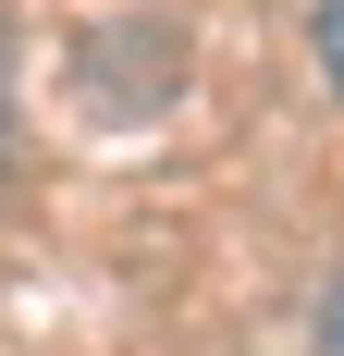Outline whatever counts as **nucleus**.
Segmentation results:
<instances>
[{
	"mask_svg": "<svg viewBox=\"0 0 344 356\" xmlns=\"http://www.w3.org/2000/svg\"><path fill=\"white\" fill-rule=\"evenodd\" d=\"M320 74L344 86V0H320Z\"/></svg>",
	"mask_w": 344,
	"mask_h": 356,
	"instance_id": "f257e3e1",
	"label": "nucleus"
},
{
	"mask_svg": "<svg viewBox=\"0 0 344 356\" xmlns=\"http://www.w3.org/2000/svg\"><path fill=\"white\" fill-rule=\"evenodd\" d=\"M320 356H344V283L320 295Z\"/></svg>",
	"mask_w": 344,
	"mask_h": 356,
	"instance_id": "f03ea898",
	"label": "nucleus"
}]
</instances>
